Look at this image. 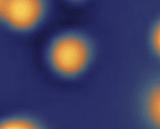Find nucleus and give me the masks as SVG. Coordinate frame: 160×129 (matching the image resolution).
<instances>
[{"instance_id": "f257e3e1", "label": "nucleus", "mask_w": 160, "mask_h": 129, "mask_svg": "<svg viewBox=\"0 0 160 129\" xmlns=\"http://www.w3.org/2000/svg\"><path fill=\"white\" fill-rule=\"evenodd\" d=\"M91 46L83 36L62 34L52 44L48 51L50 64L55 71L73 76L84 71L91 58Z\"/></svg>"}, {"instance_id": "f03ea898", "label": "nucleus", "mask_w": 160, "mask_h": 129, "mask_svg": "<svg viewBox=\"0 0 160 129\" xmlns=\"http://www.w3.org/2000/svg\"><path fill=\"white\" fill-rule=\"evenodd\" d=\"M44 5L39 1H2L0 18L11 28L27 30L34 27L44 14Z\"/></svg>"}, {"instance_id": "7ed1b4c3", "label": "nucleus", "mask_w": 160, "mask_h": 129, "mask_svg": "<svg viewBox=\"0 0 160 129\" xmlns=\"http://www.w3.org/2000/svg\"><path fill=\"white\" fill-rule=\"evenodd\" d=\"M142 118L150 129H160V78L148 84L140 100Z\"/></svg>"}, {"instance_id": "20e7f679", "label": "nucleus", "mask_w": 160, "mask_h": 129, "mask_svg": "<svg viewBox=\"0 0 160 129\" xmlns=\"http://www.w3.org/2000/svg\"><path fill=\"white\" fill-rule=\"evenodd\" d=\"M0 129H45L39 121L27 115H13L0 121Z\"/></svg>"}, {"instance_id": "39448f33", "label": "nucleus", "mask_w": 160, "mask_h": 129, "mask_svg": "<svg viewBox=\"0 0 160 129\" xmlns=\"http://www.w3.org/2000/svg\"><path fill=\"white\" fill-rule=\"evenodd\" d=\"M148 42L152 53L160 61V16L156 19L150 29Z\"/></svg>"}, {"instance_id": "423d86ee", "label": "nucleus", "mask_w": 160, "mask_h": 129, "mask_svg": "<svg viewBox=\"0 0 160 129\" xmlns=\"http://www.w3.org/2000/svg\"><path fill=\"white\" fill-rule=\"evenodd\" d=\"M1 4H2V1H0V10H1Z\"/></svg>"}]
</instances>
